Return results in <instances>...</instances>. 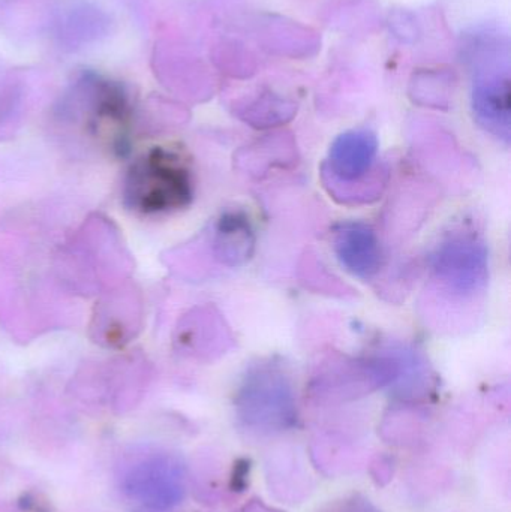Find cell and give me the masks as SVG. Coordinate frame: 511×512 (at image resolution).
I'll return each mask as SVG.
<instances>
[{
  "instance_id": "obj_10",
  "label": "cell",
  "mask_w": 511,
  "mask_h": 512,
  "mask_svg": "<svg viewBox=\"0 0 511 512\" xmlns=\"http://www.w3.org/2000/svg\"><path fill=\"white\" fill-rule=\"evenodd\" d=\"M296 111L297 105L293 101L264 92L237 107V116L254 128L263 129L290 122Z\"/></svg>"
},
{
  "instance_id": "obj_13",
  "label": "cell",
  "mask_w": 511,
  "mask_h": 512,
  "mask_svg": "<svg viewBox=\"0 0 511 512\" xmlns=\"http://www.w3.org/2000/svg\"><path fill=\"white\" fill-rule=\"evenodd\" d=\"M237 512H281L275 510V508L267 507L264 502L261 501H251L249 504H246L245 507L240 508Z\"/></svg>"
},
{
  "instance_id": "obj_11",
  "label": "cell",
  "mask_w": 511,
  "mask_h": 512,
  "mask_svg": "<svg viewBox=\"0 0 511 512\" xmlns=\"http://www.w3.org/2000/svg\"><path fill=\"white\" fill-rule=\"evenodd\" d=\"M452 78L444 72H420L414 75L411 83V96L414 101L441 107L446 104Z\"/></svg>"
},
{
  "instance_id": "obj_1",
  "label": "cell",
  "mask_w": 511,
  "mask_h": 512,
  "mask_svg": "<svg viewBox=\"0 0 511 512\" xmlns=\"http://www.w3.org/2000/svg\"><path fill=\"white\" fill-rule=\"evenodd\" d=\"M194 198V177L185 156L170 147H153L138 156L122 186V201L135 215L161 216L186 209Z\"/></svg>"
},
{
  "instance_id": "obj_4",
  "label": "cell",
  "mask_w": 511,
  "mask_h": 512,
  "mask_svg": "<svg viewBox=\"0 0 511 512\" xmlns=\"http://www.w3.org/2000/svg\"><path fill=\"white\" fill-rule=\"evenodd\" d=\"M429 265L432 279L455 298L468 300L485 291L489 277L488 248L477 231H450L432 252Z\"/></svg>"
},
{
  "instance_id": "obj_5",
  "label": "cell",
  "mask_w": 511,
  "mask_h": 512,
  "mask_svg": "<svg viewBox=\"0 0 511 512\" xmlns=\"http://www.w3.org/2000/svg\"><path fill=\"white\" fill-rule=\"evenodd\" d=\"M378 156L377 135L368 129L344 132L333 141L329 158L323 165L324 185L335 198L368 201L380 194V185H366L369 174L374 173Z\"/></svg>"
},
{
  "instance_id": "obj_12",
  "label": "cell",
  "mask_w": 511,
  "mask_h": 512,
  "mask_svg": "<svg viewBox=\"0 0 511 512\" xmlns=\"http://www.w3.org/2000/svg\"><path fill=\"white\" fill-rule=\"evenodd\" d=\"M320 512H380L369 499L360 495L347 496L327 505Z\"/></svg>"
},
{
  "instance_id": "obj_8",
  "label": "cell",
  "mask_w": 511,
  "mask_h": 512,
  "mask_svg": "<svg viewBox=\"0 0 511 512\" xmlns=\"http://www.w3.org/2000/svg\"><path fill=\"white\" fill-rule=\"evenodd\" d=\"M212 246L216 258L228 267H239L252 258L255 234L242 210H227L213 225Z\"/></svg>"
},
{
  "instance_id": "obj_3",
  "label": "cell",
  "mask_w": 511,
  "mask_h": 512,
  "mask_svg": "<svg viewBox=\"0 0 511 512\" xmlns=\"http://www.w3.org/2000/svg\"><path fill=\"white\" fill-rule=\"evenodd\" d=\"M119 486L135 512H177L188 495V469L177 454L146 451L123 466Z\"/></svg>"
},
{
  "instance_id": "obj_2",
  "label": "cell",
  "mask_w": 511,
  "mask_h": 512,
  "mask_svg": "<svg viewBox=\"0 0 511 512\" xmlns=\"http://www.w3.org/2000/svg\"><path fill=\"white\" fill-rule=\"evenodd\" d=\"M234 411L240 427L254 435H281L296 427V394L284 367L273 360L251 364L237 388Z\"/></svg>"
},
{
  "instance_id": "obj_6",
  "label": "cell",
  "mask_w": 511,
  "mask_h": 512,
  "mask_svg": "<svg viewBox=\"0 0 511 512\" xmlns=\"http://www.w3.org/2000/svg\"><path fill=\"white\" fill-rule=\"evenodd\" d=\"M495 41H488V53L483 51L485 59H477L476 78H474L473 105L477 123L489 134L503 143H510L511 102H510V66L509 50L501 53L492 48Z\"/></svg>"
},
{
  "instance_id": "obj_7",
  "label": "cell",
  "mask_w": 511,
  "mask_h": 512,
  "mask_svg": "<svg viewBox=\"0 0 511 512\" xmlns=\"http://www.w3.org/2000/svg\"><path fill=\"white\" fill-rule=\"evenodd\" d=\"M333 248L341 264L359 279H372L383 267V249L371 225L342 222L333 231Z\"/></svg>"
},
{
  "instance_id": "obj_9",
  "label": "cell",
  "mask_w": 511,
  "mask_h": 512,
  "mask_svg": "<svg viewBox=\"0 0 511 512\" xmlns=\"http://www.w3.org/2000/svg\"><path fill=\"white\" fill-rule=\"evenodd\" d=\"M110 18L89 3H78L60 14L56 21V36L60 44L80 47L96 41L107 33Z\"/></svg>"
}]
</instances>
